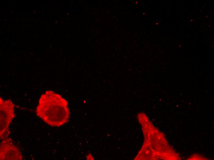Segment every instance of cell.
Segmentation results:
<instances>
[{
	"instance_id": "cell-1",
	"label": "cell",
	"mask_w": 214,
	"mask_h": 160,
	"mask_svg": "<svg viewBox=\"0 0 214 160\" xmlns=\"http://www.w3.org/2000/svg\"><path fill=\"white\" fill-rule=\"evenodd\" d=\"M36 114L47 124L56 127L67 122L70 114L67 101L51 90L47 91L41 95Z\"/></svg>"
},
{
	"instance_id": "cell-2",
	"label": "cell",
	"mask_w": 214,
	"mask_h": 160,
	"mask_svg": "<svg viewBox=\"0 0 214 160\" xmlns=\"http://www.w3.org/2000/svg\"><path fill=\"white\" fill-rule=\"evenodd\" d=\"M0 128L1 140L8 138L10 134L9 126L14 117V105L12 101L4 100L0 98Z\"/></svg>"
},
{
	"instance_id": "cell-3",
	"label": "cell",
	"mask_w": 214,
	"mask_h": 160,
	"mask_svg": "<svg viewBox=\"0 0 214 160\" xmlns=\"http://www.w3.org/2000/svg\"><path fill=\"white\" fill-rule=\"evenodd\" d=\"M1 160H22V155L18 148L8 138L2 140L0 146Z\"/></svg>"
}]
</instances>
